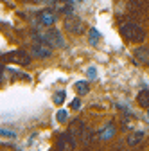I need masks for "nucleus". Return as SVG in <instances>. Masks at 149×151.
Wrapping results in <instances>:
<instances>
[{
	"label": "nucleus",
	"instance_id": "39448f33",
	"mask_svg": "<svg viewBox=\"0 0 149 151\" xmlns=\"http://www.w3.org/2000/svg\"><path fill=\"white\" fill-rule=\"evenodd\" d=\"M77 146V140L72 133H61L56 140V147L58 149H63V151H70V149H76Z\"/></svg>",
	"mask_w": 149,
	"mask_h": 151
},
{
	"label": "nucleus",
	"instance_id": "ddd939ff",
	"mask_svg": "<svg viewBox=\"0 0 149 151\" xmlns=\"http://www.w3.org/2000/svg\"><path fill=\"white\" fill-rule=\"evenodd\" d=\"M142 140H144V131H133V133L128 137V144L129 146H138Z\"/></svg>",
	"mask_w": 149,
	"mask_h": 151
},
{
	"label": "nucleus",
	"instance_id": "20e7f679",
	"mask_svg": "<svg viewBox=\"0 0 149 151\" xmlns=\"http://www.w3.org/2000/svg\"><path fill=\"white\" fill-rule=\"evenodd\" d=\"M65 29H67L68 32H72V34H81V32L85 31V24H83V20H81L79 16L68 14V16L65 18Z\"/></svg>",
	"mask_w": 149,
	"mask_h": 151
},
{
	"label": "nucleus",
	"instance_id": "7ed1b4c3",
	"mask_svg": "<svg viewBox=\"0 0 149 151\" xmlns=\"http://www.w3.org/2000/svg\"><path fill=\"white\" fill-rule=\"evenodd\" d=\"M38 38V42H45V43H49L52 49L54 47H65V40H63V36H61V32L59 31H47L45 34H38L36 36Z\"/></svg>",
	"mask_w": 149,
	"mask_h": 151
},
{
	"label": "nucleus",
	"instance_id": "dca6fc26",
	"mask_svg": "<svg viewBox=\"0 0 149 151\" xmlns=\"http://www.w3.org/2000/svg\"><path fill=\"white\" fill-rule=\"evenodd\" d=\"M65 97H67V93H65L63 90H59V92H56V93H54V103H56V104L59 106V104H63Z\"/></svg>",
	"mask_w": 149,
	"mask_h": 151
},
{
	"label": "nucleus",
	"instance_id": "0eeeda50",
	"mask_svg": "<svg viewBox=\"0 0 149 151\" xmlns=\"http://www.w3.org/2000/svg\"><path fill=\"white\" fill-rule=\"evenodd\" d=\"M38 20H40V24H42V25L50 27V25H54V24H56L58 16H56V11H52V9H43V11H40V13H38Z\"/></svg>",
	"mask_w": 149,
	"mask_h": 151
},
{
	"label": "nucleus",
	"instance_id": "4468645a",
	"mask_svg": "<svg viewBox=\"0 0 149 151\" xmlns=\"http://www.w3.org/2000/svg\"><path fill=\"white\" fill-rule=\"evenodd\" d=\"M74 90H76L79 96H85V93L90 92V85H88L86 81H77L76 85H74Z\"/></svg>",
	"mask_w": 149,
	"mask_h": 151
},
{
	"label": "nucleus",
	"instance_id": "4be33fe9",
	"mask_svg": "<svg viewBox=\"0 0 149 151\" xmlns=\"http://www.w3.org/2000/svg\"><path fill=\"white\" fill-rule=\"evenodd\" d=\"M147 67H149V63H147Z\"/></svg>",
	"mask_w": 149,
	"mask_h": 151
},
{
	"label": "nucleus",
	"instance_id": "aec40b11",
	"mask_svg": "<svg viewBox=\"0 0 149 151\" xmlns=\"http://www.w3.org/2000/svg\"><path fill=\"white\" fill-rule=\"evenodd\" d=\"M0 133H2V137H14V133H13V131H7V129H2Z\"/></svg>",
	"mask_w": 149,
	"mask_h": 151
},
{
	"label": "nucleus",
	"instance_id": "6e6552de",
	"mask_svg": "<svg viewBox=\"0 0 149 151\" xmlns=\"http://www.w3.org/2000/svg\"><path fill=\"white\" fill-rule=\"evenodd\" d=\"M113 135H115V126H113V122H108L106 126H102L99 129L97 139L99 140H110V139H113Z\"/></svg>",
	"mask_w": 149,
	"mask_h": 151
},
{
	"label": "nucleus",
	"instance_id": "1a4fd4ad",
	"mask_svg": "<svg viewBox=\"0 0 149 151\" xmlns=\"http://www.w3.org/2000/svg\"><path fill=\"white\" fill-rule=\"evenodd\" d=\"M133 58H135V61H137L138 65L149 63V49H147V47H137V49L133 50Z\"/></svg>",
	"mask_w": 149,
	"mask_h": 151
},
{
	"label": "nucleus",
	"instance_id": "f3484780",
	"mask_svg": "<svg viewBox=\"0 0 149 151\" xmlns=\"http://www.w3.org/2000/svg\"><path fill=\"white\" fill-rule=\"evenodd\" d=\"M67 115H68L67 110H59L58 113H56V119H58L59 122H65V121H67Z\"/></svg>",
	"mask_w": 149,
	"mask_h": 151
},
{
	"label": "nucleus",
	"instance_id": "9b49d317",
	"mask_svg": "<svg viewBox=\"0 0 149 151\" xmlns=\"http://www.w3.org/2000/svg\"><path fill=\"white\" fill-rule=\"evenodd\" d=\"M85 128H86V126H85V122H83L81 119H76L74 122H70V126H68V133H72L76 139H79Z\"/></svg>",
	"mask_w": 149,
	"mask_h": 151
},
{
	"label": "nucleus",
	"instance_id": "a211bd4d",
	"mask_svg": "<svg viewBox=\"0 0 149 151\" xmlns=\"http://www.w3.org/2000/svg\"><path fill=\"white\" fill-rule=\"evenodd\" d=\"M70 106H72V110H79V108H81V101H79V99H74V101L70 103Z\"/></svg>",
	"mask_w": 149,
	"mask_h": 151
},
{
	"label": "nucleus",
	"instance_id": "f8f14e48",
	"mask_svg": "<svg viewBox=\"0 0 149 151\" xmlns=\"http://www.w3.org/2000/svg\"><path fill=\"white\" fill-rule=\"evenodd\" d=\"M137 103H138V106H142V108H149V88H142L140 92H138V96H137Z\"/></svg>",
	"mask_w": 149,
	"mask_h": 151
},
{
	"label": "nucleus",
	"instance_id": "f03ea898",
	"mask_svg": "<svg viewBox=\"0 0 149 151\" xmlns=\"http://www.w3.org/2000/svg\"><path fill=\"white\" fill-rule=\"evenodd\" d=\"M2 61L27 67V65H31V54L25 50H11L7 54H2Z\"/></svg>",
	"mask_w": 149,
	"mask_h": 151
},
{
	"label": "nucleus",
	"instance_id": "f257e3e1",
	"mask_svg": "<svg viewBox=\"0 0 149 151\" xmlns=\"http://www.w3.org/2000/svg\"><path fill=\"white\" fill-rule=\"evenodd\" d=\"M120 34L129 43H142L145 40V31L137 22H122L120 24Z\"/></svg>",
	"mask_w": 149,
	"mask_h": 151
},
{
	"label": "nucleus",
	"instance_id": "423d86ee",
	"mask_svg": "<svg viewBox=\"0 0 149 151\" xmlns=\"http://www.w3.org/2000/svg\"><path fill=\"white\" fill-rule=\"evenodd\" d=\"M31 54L34 56V58H49V56L52 54V47L49 43H45V42H38V43L32 45Z\"/></svg>",
	"mask_w": 149,
	"mask_h": 151
},
{
	"label": "nucleus",
	"instance_id": "412c9836",
	"mask_svg": "<svg viewBox=\"0 0 149 151\" xmlns=\"http://www.w3.org/2000/svg\"><path fill=\"white\" fill-rule=\"evenodd\" d=\"M147 115H149V108H147Z\"/></svg>",
	"mask_w": 149,
	"mask_h": 151
},
{
	"label": "nucleus",
	"instance_id": "6ab92c4d",
	"mask_svg": "<svg viewBox=\"0 0 149 151\" xmlns=\"http://www.w3.org/2000/svg\"><path fill=\"white\" fill-rule=\"evenodd\" d=\"M95 76H97V70H95V67H90V68H88V78H90V79H94Z\"/></svg>",
	"mask_w": 149,
	"mask_h": 151
},
{
	"label": "nucleus",
	"instance_id": "9d476101",
	"mask_svg": "<svg viewBox=\"0 0 149 151\" xmlns=\"http://www.w3.org/2000/svg\"><path fill=\"white\" fill-rule=\"evenodd\" d=\"M131 11L133 13H140L142 16H145L149 13V2L147 0H133L131 2Z\"/></svg>",
	"mask_w": 149,
	"mask_h": 151
},
{
	"label": "nucleus",
	"instance_id": "2eb2a0df",
	"mask_svg": "<svg viewBox=\"0 0 149 151\" xmlns=\"http://www.w3.org/2000/svg\"><path fill=\"white\" fill-rule=\"evenodd\" d=\"M99 38H101V34H99L97 29H90V43H92V45H97Z\"/></svg>",
	"mask_w": 149,
	"mask_h": 151
}]
</instances>
